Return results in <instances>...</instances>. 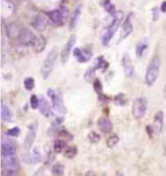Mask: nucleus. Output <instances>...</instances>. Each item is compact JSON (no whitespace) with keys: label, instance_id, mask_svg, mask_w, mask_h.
I'll use <instances>...</instances> for the list:
<instances>
[{"label":"nucleus","instance_id":"f257e3e1","mask_svg":"<svg viewBox=\"0 0 166 176\" xmlns=\"http://www.w3.org/2000/svg\"><path fill=\"white\" fill-rule=\"evenodd\" d=\"M160 66L161 61L159 56H154L150 62L145 75V81L148 86H152L156 81V79L159 78L160 73Z\"/></svg>","mask_w":166,"mask_h":176},{"label":"nucleus","instance_id":"f03ea898","mask_svg":"<svg viewBox=\"0 0 166 176\" xmlns=\"http://www.w3.org/2000/svg\"><path fill=\"white\" fill-rule=\"evenodd\" d=\"M57 58H58V47H53L52 51L48 53L47 57L45 58L42 68H41V74L45 79L48 78L53 72Z\"/></svg>","mask_w":166,"mask_h":176},{"label":"nucleus","instance_id":"7ed1b4c3","mask_svg":"<svg viewBox=\"0 0 166 176\" xmlns=\"http://www.w3.org/2000/svg\"><path fill=\"white\" fill-rule=\"evenodd\" d=\"M148 101L145 97H139L135 99L132 105V115L135 119L143 118L147 112Z\"/></svg>","mask_w":166,"mask_h":176},{"label":"nucleus","instance_id":"20e7f679","mask_svg":"<svg viewBox=\"0 0 166 176\" xmlns=\"http://www.w3.org/2000/svg\"><path fill=\"white\" fill-rule=\"evenodd\" d=\"M48 95L52 100L53 103V108L57 111L59 114H63L66 112V108L64 106V103L61 98V96L59 93H58L53 89H49L48 90Z\"/></svg>","mask_w":166,"mask_h":176},{"label":"nucleus","instance_id":"39448f33","mask_svg":"<svg viewBox=\"0 0 166 176\" xmlns=\"http://www.w3.org/2000/svg\"><path fill=\"white\" fill-rule=\"evenodd\" d=\"M36 134H37V124L33 123L28 127V131H27L25 141H23V144H22V149L25 151V153H27V152L30 151L31 147H32L33 143H34Z\"/></svg>","mask_w":166,"mask_h":176},{"label":"nucleus","instance_id":"423d86ee","mask_svg":"<svg viewBox=\"0 0 166 176\" xmlns=\"http://www.w3.org/2000/svg\"><path fill=\"white\" fill-rule=\"evenodd\" d=\"M16 151H17V148H16V145H15L14 141L11 140L10 139L5 138L4 135H3L2 140H1V154H2V158L16 156Z\"/></svg>","mask_w":166,"mask_h":176},{"label":"nucleus","instance_id":"0eeeda50","mask_svg":"<svg viewBox=\"0 0 166 176\" xmlns=\"http://www.w3.org/2000/svg\"><path fill=\"white\" fill-rule=\"evenodd\" d=\"M75 43H76V37L74 35H72V36L69 38L67 43L64 45V46L62 47L61 56H60L62 64H66V62L68 61L69 56H70V53H71V51H72V49H73Z\"/></svg>","mask_w":166,"mask_h":176},{"label":"nucleus","instance_id":"6e6552de","mask_svg":"<svg viewBox=\"0 0 166 176\" xmlns=\"http://www.w3.org/2000/svg\"><path fill=\"white\" fill-rule=\"evenodd\" d=\"M18 38H19L20 43L25 46L32 45L35 40V36L33 34V32L27 28H22Z\"/></svg>","mask_w":166,"mask_h":176},{"label":"nucleus","instance_id":"1a4fd4ad","mask_svg":"<svg viewBox=\"0 0 166 176\" xmlns=\"http://www.w3.org/2000/svg\"><path fill=\"white\" fill-rule=\"evenodd\" d=\"M122 68H123L125 76L127 77H131L134 74V66L128 53H124V55L122 56Z\"/></svg>","mask_w":166,"mask_h":176},{"label":"nucleus","instance_id":"9d476101","mask_svg":"<svg viewBox=\"0 0 166 176\" xmlns=\"http://www.w3.org/2000/svg\"><path fill=\"white\" fill-rule=\"evenodd\" d=\"M31 24H32V26L35 30H37L39 32H42L46 29L48 22H47V19L45 18V15H37L36 17L32 20Z\"/></svg>","mask_w":166,"mask_h":176},{"label":"nucleus","instance_id":"9b49d317","mask_svg":"<svg viewBox=\"0 0 166 176\" xmlns=\"http://www.w3.org/2000/svg\"><path fill=\"white\" fill-rule=\"evenodd\" d=\"M163 117L164 114L162 111H159L154 114V132L155 134H159L163 129Z\"/></svg>","mask_w":166,"mask_h":176},{"label":"nucleus","instance_id":"f8f14e48","mask_svg":"<svg viewBox=\"0 0 166 176\" xmlns=\"http://www.w3.org/2000/svg\"><path fill=\"white\" fill-rule=\"evenodd\" d=\"M97 124H98L100 131L104 134H109L113 130V123L107 117H100L98 119Z\"/></svg>","mask_w":166,"mask_h":176},{"label":"nucleus","instance_id":"ddd939ff","mask_svg":"<svg viewBox=\"0 0 166 176\" xmlns=\"http://www.w3.org/2000/svg\"><path fill=\"white\" fill-rule=\"evenodd\" d=\"M2 164H3V167H5L6 169L16 170L19 167V162L16 156L2 158Z\"/></svg>","mask_w":166,"mask_h":176},{"label":"nucleus","instance_id":"4468645a","mask_svg":"<svg viewBox=\"0 0 166 176\" xmlns=\"http://www.w3.org/2000/svg\"><path fill=\"white\" fill-rule=\"evenodd\" d=\"M131 15H128L126 20H124V23L122 24V31H121V40L122 39H125L126 37H128L133 31V24L131 22Z\"/></svg>","mask_w":166,"mask_h":176},{"label":"nucleus","instance_id":"2eb2a0df","mask_svg":"<svg viewBox=\"0 0 166 176\" xmlns=\"http://www.w3.org/2000/svg\"><path fill=\"white\" fill-rule=\"evenodd\" d=\"M46 45H47L46 39L42 35H39V36L35 37V40H34V42L32 44V49H33L34 52L40 53L45 50Z\"/></svg>","mask_w":166,"mask_h":176},{"label":"nucleus","instance_id":"dca6fc26","mask_svg":"<svg viewBox=\"0 0 166 176\" xmlns=\"http://www.w3.org/2000/svg\"><path fill=\"white\" fill-rule=\"evenodd\" d=\"M74 53V56L75 58L78 60V62H81V63H84V62H86L89 61L91 57V53L89 52V51H83L80 47H76L73 51Z\"/></svg>","mask_w":166,"mask_h":176},{"label":"nucleus","instance_id":"f3484780","mask_svg":"<svg viewBox=\"0 0 166 176\" xmlns=\"http://www.w3.org/2000/svg\"><path fill=\"white\" fill-rule=\"evenodd\" d=\"M48 17L50 20L55 25H60L63 22V19H65L63 17V15L60 10H53L48 14Z\"/></svg>","mask_w":166,"mask_h":176},{"label":"nucleus","instance_id":"a211bd4d","mask_svg":"<svg viewBox=\"0 0 166 176\" xmlns=\"http://www.w3.org/2000/svg\"><path fill=\"white\" fill-rule=\"evenodd\" d=\"M21 31V28L17 24V23H10V24H8L6 26V33L11 38L19 37Z\"/></svg>","mask_w":166,"mask_h":176},{"label":"nucleus","instance_id":"6ab92c4d","mask_svg":"<svg viewBox=\"0 0 166 176\" xmlns=\"http://www.w3.org/2000/svg\"><path fill=\"white\" fill-rule=\"evenodd\" d=\"M39 109L42 115L45 117H49L51 115V106L49 102L47 101L45 98H41L40 102H39Z\"/></svg>","mask_w":166,"mask_h":176},{"label":"nucleus","instance_id":"aec40b11","mask_svg":"<svg viewBox=\"0 0 166 176\" xmlns=\"http://www.w3.org/2000/svg\"><path fill=\"white\" fill-rule=\"evenodd\" d=\"M13 111L11 108L5 105L4 103H1V118L5 122H10L13 120Z\"/></svg>","mask_w":166,"mask_h":176},{"label":"nucleus","instance_id":"412c9836","mask_svg":"<svg viewBox=\"0 0 166 176\" xmlns=\"http://www.w3.org/2000/svg\"><path fill=\"white\" fill-rule=\"evenodd\" d=\"M81 13H82V7L79 6V7L76 8L75 11L72 14V15H71L70 22H69V28L71 30L74 29L76 27V25L78 24V21H79V19H80Z\"/></svg>","mask_w":166,"mask_h":176},{"label":"nucleus","instance_id":"4be33fe9","mask_svg":"<svg viewBox=\"0 0 166 176\" xmlns=\"http://www.w3.org/2000/svg\"><path fill=\"white\" fill-rule=\"evenodd\" d=\"M122 18H123V13H122V11L117 12V13L114 15V19H113L112 22H111V24H110L109 28H111V29H113V30L116 31V30L118 29V25H120V23H121Z\"/></svg>","mask_w":166,"mask_h":176},{"label":"nucleus","instance_id":"5701e85b","mask_svg":"<svg viewBox=\"0 0 166 176\" xmlns=\"http://www.w3.org/2000/svg\"><path fill=\"white\" fill-rule=\"evenodd\" d=\"M147 49H148V43L145 41V40L140 41L136 46V55L138 57H142Z\"/></svg>","mask_w":166,"mask_h":176},{"label":"nucleus","instance_id":"b1692460","mask_svg":"<svg viewBox=\"0 0 166 176\" xmlns=\"http://www.w3.org/2000/svg\"><path fill=\"white\" fill-rule=\"evenodd\" d=\"M114 34H115V30L111 29V28H108V29L104 32L103 36H102V43H103L104 46H107V45L110 43V41L112 40Z\"/></svg>","mask_w":166,"mask_h":176},{"label":"nucleus","instance_id":"393cba45","mask_svg":"<svg viewBox=\"0 0 166 176\" xmlns=\"http://www.w3.org/2000/svg\"><path fill=\"white\" fill-rule=\"evenodd\" d=\"M66 147V141L63 139H57L53 143V151L55 153H61Z\"/></svg>","mask_w":166,"mask_h":176},{"label":"nucleus","instance_id":"a878e982","mask_svg":"<svg viewBox=\"0 0 166 176\" xmlns=\"http://www.w3.org/2000/svg\"><path fill=\"white\" fill-rule=\"evenodd\" d=\"M52 173L54 176H63L64 174V165L61 164H55L52 167Z\"/></svg>","mask_w":166,"mask_h":176},{"label":"nucleus","instance_id":"bb28decb","mask_svg":"<svg viewBox=\"0 0 166 176\" xmlns=\"http://www.w3.org/2000/svg\"><path fill=\"white\" fill-rule=\"evenodd\" d=\"M109 67V63L103 58V57H98L97 61H96V69L101 70L102 72H105L107 70V68Z\"/></svg>","mask_w":166,"mask_h":176},{"label":"nucleus","instance_id":"cd10ccee","mask_svg":"<svg viewBox=\"0 0 166 176\" xmlns=\"http://www.w3.org/2000/svg\"><path fill=\"white\" fill-rule=\"evenodd\" d=\"M120 141V139H118V135L116 134H113L111 135L109 139H107V141H106V144L109 148H114L118 143Z\"/></svg>","mask_w":166,"mask_h":176},{"label":"nucleus","instance_id":"c85d7f7f","mask_svg":"<svg viewBox=\"0 0 166 176\" xmlns=\"http://www.w3.org/2000/svg\"><path fill=\"white\" fill-rule=\"evenodd\" d=\"M31 158H32V164H38L41 162L42 160V155L40 153V151L38 150V148H34L31 154Z\"/></svg>","mask_w":166,"mask_h":176},{"label":"nucleus","instance_id":"c756f323","mask_svg":"<svg viewBox=\"0 0 166 176\" xmlns=\"http://www.w3.org/2000/svg\"><path fill=\"white\" fill-rule=\"evenodd\" d=\"M77 154V148L75 146H70L67 147L64 151V157L67 159H72Z\"/></svg>","mask_w":166,"mask_h":176},{"label":"nucleus","instance_id":"7c9ffc66","mask_svg":"<svg viewBox=\"0 0 166 176\" xmlns=\"http://www.w3.org/2000/svg\"><path fill=\"white\" fill-rule=\"evenodd\" d=\"M103 7L105 8V10L110 14V15H115L117 12H116V9H115V6L110 2V0H104L103 1Z\"/></svg>","mask_w":166,"mask_h":176},{"label":"nucleus","instance_id":"2f4dec72","mask_svg":"<svg viewBox=\"0 0 166 176\" xmlns=\"http://www.w3.org/2000/svg\"><path fill=\"white\" fill-rule=\"evenodd\" d=\"M95 70L96 68H90L88 71L85 72V79L86 81L89 82H92L93 81V78H94V74H95Z\"/></svg>","mask_w":166,"mask_h":176},{"label":"nucleus","instance_id":"473e14b6","mask_svg":"<svg viewBox=\"0 0 166 176\" xmlns=\"http://www.w3.org/2000/svg\"><path fill=\"white\" fill-rule=\"evenodd\" d=\"M23 84H25V87L26 90H32L34 88L35 85V81H34V78L31 77H27L25 81H23Z\"/></svg>","mask_w":166,"mask_h":176},{"label":"nucleus","instance_id":"72a5a7b5","mask_svg":"<svg viewBox=\"0 0 166 176\" xmlns=\"http://www.w3.org/2000/svg\"><path fill=\"white\" fill-rule=\"evenodd\" d=\"M88 139H89V140H90V142H92V143H97V142L100 140V135H99L97 133L91 131V132H90V134H89V135H88Z\"/></svg>","mask_w":166,"mask_h":176},{"label":"nucleus","instance_id":"f704fd0d","mask_svg":"<svg viewBox=\"0 0 166 176\" xmlns=\"http://www.w3.org/2000/svg\"><path fill=\"white\" fill-rule=\"evenodd\" d=\"M115 103L118 106L125 105V96L124 94H118L115 97Z\"/></svg>","mask_w":166,"mask_h":176},{"label":"nucleus","instance_id":"c9c22d12","mask_svg":"<svg viewBox=\"0 0 166 176\" xmlns=\"http://www.w3.org/2000/svg\"><path fill=\"white\" fill-rule=\"evenodd\" d=\"M39 102H40V100L37 98L36 95H32L30 97V106L33 109H36L37 108H39Z\"/></svg>","mask_w":166,"mask_h":176},{"label":"nucleus","instance_id":"e433bc0d","mask_svg":"<svg viewBox=\"0 0 166 176\" xmlns=\"http://www.w3.org/2000/svg\"><path fill=\"white\" fill-rule=\"evenodd\" d=\"M21 134V130H20V128L19 127H14L12 128V129H10L9 131L7 132V134L8 135H10V137H19V134Z\"/></svg>","mask_w":166,"mask_h":176},{"label":"nucleus","instance_id":"4c0bfd02","mask_svg":"<svg viewBox=\"0 0 166 176\" xmlns=\"http://www.w3.org/2000/svg\"><path fill=\"white\" fill-rule=\"evenodd\" d=\"M93 88H94V90H95V92L98 94H100L102 92V83L99 79H95V81H93Z\"/></svg>","mask_w":166,"mask_h":176},{"label":"nucleus","instance_id":"58836bf2","mask_svg":"<svg viewBox=\"0 0 166 176\" xmlns=\"http://www.w3.org/2000/svg\"><path fill=\"white\" fill-rule=\"evenodd\" d=\"M3 176H16L15 170L12 169H5L3 172Z\"/></svg>","mask_w":166,"mask_h":176},{"label":"nucleus","instance_id":"ea45409f","mask_svg":"<svg viewBox=\"0 0 166 176\" xmlns=\"http://www.w3.org/2000/svg\"><path fill=\"white\" fill-rule=\"evenodd\" d=\"M43 174H44V170H43V169H40L36 170L32 174V176H43Z\"/></svg>","mask_w":166,"mask_h":176},{"label":"nucleus","instance_id":"a19ab883","mask_svg":"<svg viewBox=\"0 0 166 176\" xmlns=\"http://www.w3.org/2000/svg\"><path fill=\"white\" fill-rule=\"evenodd\" d=\"M161 12L162 13H165L166 12V1H163L162 3H161Z\"/></svg>","mask_w":166,"mask_h":176},{"label":"nucleus","instance_id":"79ce46f5","mask_svg":"<svg viewBox=\"0 0 166 176\" xmlns=\"http://www.w3.org/2000/svg\"><path fill=\"white\" fill-rule=\"evenodd\" d=\"M117 176H124V175H123L122 173H121V172H118V173H117Z\"/></svg>","mask_w":166,"mask_h":176},{"label":"nucleus","instance_id":"37998d69","mask_svg":"<svg viewBox=\"0 0 166 176\" xmlns=\"http://www.w3.org/2000/svg\"><path fill=\"white\" fill-rule=\"evenodd\" d=\"M164 95H165V97H166V86H165V89H164Z\"/></svg>","mask_w":166,"mask_h":176},{"label":"nucleus","instance_id":"c03bdc74","mask_svg":"<svg viewBox=\"0 0 166 176\" xmlns=\"http://www.w3.org/2000/svg\"><path fill=\"white\" fill-rule=\"evenodd\" d=\"M165 154H166V150H165Z\"/></svg>","mask_w":166,"mask_h":176}]
</instances>
